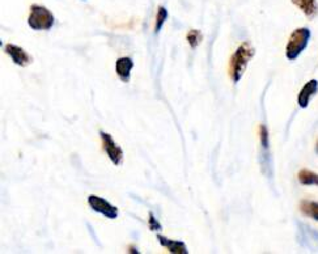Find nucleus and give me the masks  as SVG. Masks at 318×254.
Returning a JSON list of instances; mask_svg holds the SVG:
<instances>
[{"label": "nucleus", "mask_w": 318, "mask_h": 254, "mask_svg": "<svg viewBox=\"0 0 318 254\" xmlns=\"http://www.w3.org/2000/svg\"><path fill=\"white\" fill-rule=\"evenodd\" d=\"M168 18V11L165 7L160 6L157 9V16H156V23H155V32L158 33L161 30V28L164 27V23L167 21Z\"/></svg>", "instance_id": "nucleus-14"}, {"label": "nucleus", "mask_w": 318, "mask_h": 254, "mask_svg": "<svg viewBox=\"0 0 318 254\" xmlns=\"http://www.w3.org/2000/svg\"><path fill=\"white\" fill-rule=\"evenodd\" d=\"M6 53L11 56V59L13 61V63L21 66V67H25V66L30 65L32 58H30L29 54L23 49V47L17 46V45L13 44H7L6 45Z\"/></svg>", "instance_id": "nucleus-7"}, {"label": "nucleus", "mask_w": 318, "mask_h": 254, "mask_svg": "<svg viewBox=\"0 0 318 254\" xmlns=\"http://www.w3.org/2000/svg\"><path fill=\"white\" fill-rule=\"evenodd\" d=\"M55 18L46 7L33 4L30 7V13L28 24L33 30H50L54 27Z\"/></svg>", "instance_id": "nucleus-2"}, {"label": "nucleus", "mask_w": 318, "mask_h": 254, "mask_svg": "<svg viewBox=\"0 0 318 254\" xmlns=\"http://www.w3.org/2000/svg\"><path fill=\"white\" fill-rule=\"evenodd\" d=\"M300 210L304 215L318 220V203L312 201H303L300 205Z\"/></svg>", "instance_id": "nucleus-13"}, {"label": "nucleus", "mask_w": 318, "mask_h": 254, "mask_svg": "<svg viewBox=\"0 0 318 254\" xmlns=\"http://www.w3.org/2000/svg\"><path fill=\"white\" fill-rule=\"evenodd\" d=\"M300 243L305 248L318 251V232L307 224H300Z\"/></svg>", "instance_id": "nucleus-6"}, {"label": "nucleus", "mask_w": 318, "mask_h": 254, "mask_svg": "<svg viewBox=\"0 0 318 254\" xmlns=\"http://www.w3.org/2000/svg\"><path fill=\"white\" fill-rule=\"evenodd\" d=\"M158 243L167 248L169 250V253L174 254H187V248L185 245L184 241H177V240H170L168 237L163 236V235H157Z\"/></svg>", "instance_id": "nucleus-10"}, {"label": "nucleus", "mask_w": 318, "mask_h": 254, "mask_svg": "<svg viewBox=\"0 0 318 254\" xmlns=\"http://www.w3.org/2000/svg\"><path fill=\"white\" fill-rule=\"evenodd\" d=\"M310 40V30L308 28H299L293 30V33L289 37V41L286 47V55L289 61H295L305 47L308 46V42Z\"/></svg>", "instance_id": "nucleus-3"}, {"label": "nucleus", "mask_w": 318, "mask_h": 254, "mask_svg": "<svg viewBox=\"0 0 318 254\" xmlns=\"http://www.w3.org/2000/svg\"><path fill=\"white\" fill-rule=\"evenodd\" d=\"M318 92V82L315 79L309 80L307 84L304 85L303 89L300 91L299 93V99H297V103L300 108H307L309 105V101L313 96Z\"/></svg>", "instance_id": "nucleus-8"}, {"label": "nucleus", "mask_w": 318, "mask_h": 254, "mask_svg": "<svg viewBox=\"0 0 318 254\" xmlns=\"http://www.w3.org/2000/svg\"><path fill=\"white\" fill-rule=\"evenodd\" d=\"M134 68V62L129 56H123L120 58L115 63V71L117 75L123 83H129L130 77H131V70Z\"/></svg>", "instance_id": "nucleus-9"}, {"label": "nucleus", "mask_w": 318, "mask_h": 254, "mask_svg": "<svg viewBox=\"0 0 318 254\" xmlns=\"http://www.w3.org/2000/svg\"><path fill=\"white\" fill-rule=\"evenodd\" d=\"M88 203L91 206V208L96 212L101 213L108 219H117L118 218V208L109 203L106 199L101 198L98 196H89L88 197Z\"/></svg>", "instance_id": "nucleus-4"}, {"label": "nucleus", "mask_w": 318, "mask_h": 254, "mask_svg": "<svg viewBox=\"0 0 318 254\" xmlns=\"http://www.w3.org/2000/svg\"><path fill=\"white\" fill-rule=\"evenodd\" d=\"M100 136H101V141H103V148L106 152V155L109 156V159L111 160V163L115 164V165H120L122 163L123 159V151L120 146H118L114 139L111 138V135L106 134V132L101 131L100 132Z\"/></svg>", "instance_id": "nucleus-5"}, {"label": "nucleus", "mask_w": 318, "mask_h": 254, "mask_svg": "<svg viewBox=\"0 0 318 254\" xmlns=\"http://www.w3.org/2000/svg\"><path fill=\"white\" fill-rule=\"evenodd\" d=\"M301 185H315L318 186V174L308 169H301L297 175Z\"/></svg>", "instance_id": "nucleus-12"}, {"label": "nucleus", "mask_w": 318, "mask_h": 254, "mask_svg": "<svg viewBox=\"0 0 318 254\" xmlns=\"http://www.w3.org/2000/svg\"><path fill=\"white\" fill-rule=\"evenodd\" d=\"M149 228H151V231H160L161 229V224L157 222L155 217H153V213L149 212Z\"/></svg>", "instance_id": "nucleus-17"}, {"label": "nucleus", "mask_w": 318, "mask_h": 254, "mask_svg": "<svg viewBox=\"0 0 318 254\" xmlns=\"http://www.w3.org/2000/svg\"><path fill=\"white\" fill-rule=\"evenodd\" d=\"M186 40L191 49H196L202 41V33L196 29H191L189 33H187Z\"/></svg>", "instance_id": "nucleus-15"}, {"label": "nucleus", "mask_w": 318, "mask_h": 254, "mask_svg": "<svg viewBox=\"0 0 318 254\" xmlns=\"http://www.w3.org/2000/svg\"><path fill=\"white\" fill-rule=\"evenodd\" d=\"M315 152L318 153V142H317V146H315Z\"/></svg>", "instance_id": "nucleus-18"}, {"label": "nucleus", "mask_w": 318, "mask_h": 254, "mask_svg": "<svg viewBox=\"0 0 318 254\" xmlns=\"http://www.w3.org/2000/svg\"><path fill=\"white\" fill-rule=\"evenodd\" d=\"M255 50L251 46L250 42H244L239 46V49L234 51L233 55L229 61V76L234 83H239L243 77L244 72L246 70L249 61L254 56Z\"/></svg>", "instance_id": "nucleus-1"}, {"label": "nucleus", "mask_w": 318, "mask_h": 254, "mask_svg": "<svg viewBox=\"0 0 318 254\" xmlns=\"http://www.w3.org/2000/svg\"><path fill=\"white\" fill-rule=\"evenodd\" d=\"M292 3L303 11V13L307 17L313 18L318 12L317 0H292Z\"/></svg>", "instance_id": "nucleus-11"}, {"label": "nucleus", "mask_w": 318, "mask_h": 254, "mask_svg": "<svg viewBox=\"0 0 318 254\" xmlns=\"http://www.w3.org/2000/svg\"><path fill=\"white\" fill-rule=\"evenodd\" d=\"M260 139L263 151H267L269 149V130L265 125H261L260 127Z\"/></svg>", "instance_id": "nucleus-16"}]
</instances>
